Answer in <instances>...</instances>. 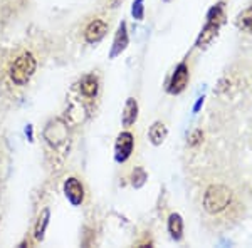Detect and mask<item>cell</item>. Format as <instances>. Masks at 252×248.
Returning a JSON list of instances; mask_svg holds the SVG:
<instances>
[{
	"label": "cell",
	"mask_w": 252,
	"mask_h": 248,
	"mask_svg": "<svg viewBox=\"0 0 252 248\" xmlns=\"http://www.w3.org/2000/svg\"><path fill=\"white\" fill-rule=\"evenodd\" d=\"M230 198H232V193L227 186L223 185H212L209 186L204 194V206L209 213H220L229 206Z\"/></svg>",
	"instance_id": "1"
},
{
	"label": "cell",
	"mask_w": 252,
	"mask_h": 248,
	"mask_svg": "<svg viewBox=\"0 0 252 248\" xmlns=\"http://www.w3.org/2000/svg\"><path fill=\"white\" fill-rule=\"evenodd\" d=\"M35 66H37V64H35L34 55L29 54V52L19 55L10 66V79L14 81L17 86H24V84L29 83V79L34 76Z\"/></svg>",
	"instance_id": "2"
},
{
	"label": "cell",
	"mask_w": 252,
	"mask_h": 248,
	"mask_svg": "<svg viewBox=\"0 0 252 248\" xmlns=\"http://www.w3.org/2000/svg\"><path fill=\"white\" fill-rule=\"evenodd\" d=\"M222 22H223V12H222V7H220V5H217L212 12H210L209 22H207L205 29L202 30L200 37H198L197 46H198V47H205L207 44L212 42L214 37L217 35L219 29H220Z\"/></svg>",
	"instance_id": "3"
},
{
	"label": "cell",
	"mask_w": 252,
	"mask_h": 248,
	"mask_svg": "<svg viewBox=\"0 0 252 248\" xmlns=\"http://www.w3.org/2000/svg\"><path fill=\"white\" fill-rule=\"evenodd\" d=\"M133 144H135V141H133V136L131 133H121L120 136H118L116 139V160L118 161H126L129 158V154L133 151Z\"/></svg>",
	"instance_id": "4"
},
{
	"label": "cell",
	"mask_w": 252,
	"mask_h": 248,
	"mask_svg": "<svg viewBox=\"0 0 252 248\" xmlns=\"http://www.w3.org/2000/svg\"><path fill=\"white\" fill-rule=\"evenodd\" d=\"M106 32H108L106 22L96 19V20H93V22L86 27L84 37H86V40H88L89 44H94V42H99V40L104 37V34H106Z\"/></svg>",
	"instance_id": "5"
},
{
	"label": "cell",
	"mask_w": 252,
	"mask_h": 248,
	"mask_svg": "<svg viewBox=\"0 0 252 248\" xmlns=\"http://www.w3.org/2000/svg\"><path fill=\"white\" fill-rule=\"evenodd\" d=\"M187 83H189V67H187L185 64H180L172 77V83H170V92H172V94L182 92L185 89Z\"/></svg>",
	"instance_id": "6"
},
{
	"label": "cell",
	"mask_w": 252,
	"mask_h": 248,
	"mask_svg": "<svg viewBox=\"0 0 252 248\" xmlns=\"http://www.w3.org/2000/svg\"><path fill=\"white\" fill-rule=\"evenodd\" d=\"M64 191H66L67 198L71 200V203H74V205H79V203L83 201L84 190H83V185H81L76 178H69L66 181V185H64Z\"/></svg>",
	"instance_id": "7"
},
{
	"label": "cell",
	"mask_w": 252,
	"mask_h": 248,
	"mask_svg": "<svg viewBox=\"0 0 252 248\" xmlns=\"http://www.w3.org/2000/svg\"><path fill=\"white\" fill-rule=\"evenodd\" d=\"M138 117V104L135 99L129 97L125 104V111H123V124L125 126H131Z\"/></svg>",
	"instance_id": "8"
},
{
	"label": "cell",
	"mask_w": 252,
	"mask_h": 248,
	"mask_svg": "<svg viewBox=\"0 0 252 248\" xmlns=\"http://www.w3.org/2000/svg\"><path fill=\"white\" fill-rule=\"evenodd\" d=\"M148 136H150V139H152L153 144H157V146L161 144L165 141V138H166V128H165V124L160 123V121L153 123V126L150 128V131H148Z\"/></svg>",
	"instance_id": "9"
},
{
	"label": "cell",
	"mask_w": 252,
	"mask_h": 248,
	"mask_svg": "<svg viewBox=\"0 0 252 248\" xmlns=\"http://www.w3.org/2000/svg\"><path fill=\"white\" fill-rule=\"evenodd\" d=\"M81 92L86 97H94L97 94V79L94 76H86L81 81Z\"/></svg>",
	"instance_id": "10"
},
{
	"label": "cell",
	"mask_w": 252,
	"mask_h": 248,
	"mask_svg": "<svg viewBox=\"0 0 252 248\" xmlns=\"http://www.w3.org/2000/svg\"><path fill=\"white\" fill-rule=\"evenodd\" d=\"M168 230L173 238H182V231H184V221H182L180 215H172L168 220Z\"/></svg>",
	"instance_id": "11"
},
{
	"label": "cell",
	"mask_w": 252,
	"mask_h": 248,
	"mask_svg": "<svg viewBox=\"0 0 252 248\" xmlns=\"http://www.w3.org/2000/svg\"><path fill=\"white\" fill-rule=\"evenodd\" d=\"M237 26H239V29H242L246 32H252V7L246 9L241 15H239Z\"/></svg>",
	"instance_id": "12"
},
{
	"label": "cell",
	"mask_w": 252,
	"mask_h": 248,
	"mask_svg": "<svg viewBox=\"0 0 252 248\" xmlns=\"http://www.w3.org/2000/svg\"><path fill=\"white\" fill-rule=\"evenodd\" d=\"M126 44H128V37H126V27L123 24V26L120 27V30H118V35L115 40V54H118L120 51H123L126 47Z\"/></svg>",
	"instance_id": "13"
},
{
	"label": "cell",
	"mask_w": 252,
	"mask_h": 248,
	"mask_svg": "<svg viewBox=\"0 0 252 248\" xmlns=\"http://www.w3.org/2000/svg\"><path fill=\"white\" fill-rule=\"evenodd\" d=\"M47 217H49V211H44V215H42V225H40V221H39L37 223V228H35V237H37V238L42 237L44 226H46V223H47Z\"/></svg>",
	"instance_id": "14"
}]
</instances>
